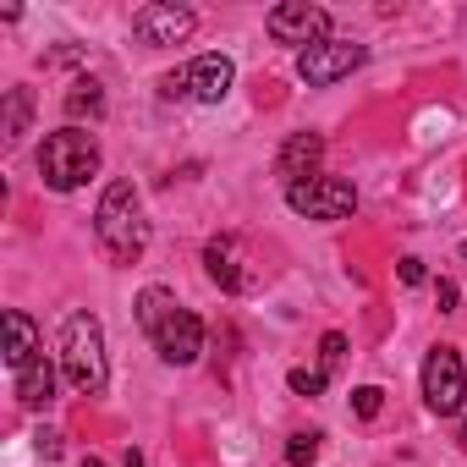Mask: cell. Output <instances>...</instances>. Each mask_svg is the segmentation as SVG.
Here are the masks:
<instances>
[{"instance_id": "cell-1", "label": "cell", "mask_w": 467, "mask_h": 467, "mask_svg": "<svg viewBox=\"0 0 467 467\" xmlns=\"http://www.w3.org/2000/svg\"><path fill=\"white\" fill-rule=\"evenodd\" d=\"M94 237L105 248L110 265H138L143 248H149V220H143V198L132 182H110L99 192V209H94Z\"/></svg>"}, {"instance_id": "cell-2", "label": "cell", "mask_w": 467, "mask_h": 467, "mask_svg": "<svg viewBox=\"0 0 467 467\" xmlns=\"http://www.w3.org/2000/svg\"><path fill=\"white\" fill-rule=\"evenodd\" d=\"M99 138L88 132V127H61V132H50L45 138V149H39V176H45V187H56V192H78L88 176H99Z\"/></svg>"}, {"instance_id": "cell-3", "label": "cell", "mask_w": 467, "mask_h": 467, "mask_svg": "<svg viewBox=\"0 0 467 467\" xmlns=\"http://www.w3.org/2000/svg\"><path fill=\"white\" fill-rule=\"evenodd\" d=\"M61 374L83 396H99L105 390L110 368H105V330H99L94 314H72L61 325Z\"/></svg>"}, {"instance_id": "cell-4", "label": "cell", "mask_w": 467, "mask_h": 467, "mask_svg": "<svg viewBox=\"0 0 467 467\" xmlns=\"http://www.w3.org/2000/svg\"><path fill=\"white\" fill-rule=\"evenodd\" d=\"M423 401L440 418H456L462 412V401H467V368H462V352L456 347H434L423 358Z\"/></svg>"}, {"instance_id": "cell-5", "label": "cell", "mask_w": 467, "mask_h": 467, "mask_svg": "<svg viewBox=\"0 0 467 467\" xmlns=\"http://www.w3.org/2000/svg\"><path fill=\"white\" fill-rule=\"evenodd\" d=\"M286 203L308 220H347L358 209V187L341 182V176H308V182L286 187Z\"/></svg>"}, {"instance_id": "cell-6", "label": "cell", "mask_w": 467, "mask_h": 467, "mask_svg": "<svg viewBox=\"0 0 467 467\" xmlns=\"http://www.w3.org/2000/svg\"><path fill=\"white\" fill-rule=\"evenodd\" d=\"M358 67H363V45H352V39H319V45L297 50V78L308 88H330V83L352 78Z\"/></svg>"}, {"instance_id": "cell-7", "label": "cell", "mask_w": 467, "mask_h": 467, "mask_svg": "<svg viewBox=\"0 0 467 467\" xmlns=\"http://www.w3.org/2000/svg\"><path fill=\"white\" fill-rule=\"evenodd\" d=\"M265 28H270V39L275 45H319V39H330V12L325 6H308V0H286V6H275L270 17H265Z\"/></svg>"}, {"instance_id": "cell-8", "label": "cell", "mask_w": 467, "mask_h": 467, "mask_svg": "<svg viewBox=\"0 0 467 467\" xmlns=\"http://www.w3.org/2000/svg\"><path fill=\"white\" fill-rule=\"evenodd\" d=\"M192 28H198V17L187 6H176V0H149V6L132 12V34L143 45H182Z\"/></svg>"}, {"instance_id": "cell-9", "label": "cell", "mask_w": 467, "mask_h": 467, "mask_svg": "<svg viewBox=\"0 0 467 467\" xmlns=\"http://www.w3.org/2000/svg\"><path fill=\"white\" fill-rule=\"evenodd\" d=\"M154 352L165 358V363H176V368H187V363H198V352H203V319L192 314V308H176L154 336Z\"/></svg>"}, {"instance_id": "cell-10", "label": "cell", "mask_w": 467, "mask_h": 467, "mask_svg": "<svg viewBox=\"0 0 467 467\" xmlns=\"http://www.w3.org/2000/svg\"><path fill=\"white\" fill-rule=\"evenodd\" d=\"M45 358V341H39V325L23 314V308H6V368L23 374L28 363Z\"/></svg>"}, {"instance_id": "cell-11", "label": "cell", "mask_w": 467, "mask_h": 467, "mask_svg": "<svg viewBox=\"0 0 467 467\" xmlns=\"http://www.w3.org/2000/svg\"><path fill=\"white\" fill-rule=\"evenodd\" d=\"M231 78H237V67H231L225 56H198L187 67V83H192V99L198 105H220L231 94Z\"/></svg>"}, {"instance_id": "cell-12", "label": "cell", "mask_w": 467, "mask_h": 467, "mask_svg": "<svg viewBox=\"0 0 467 467\" xmlns=\"http://www.w3.org/2000/svg\"><path fill=\"white\" fill-rule=\"evenodd\" d=\"M319 160H325V138H319V132H297V138L281 149L275 171H281V176H286V187H292V182H308V176H319V171H314Z\"/></svg>"}, {"instance_id": "cell-13", "label": "cell", "mask_w": 467, "mask_h": 467, "mask_svg": "<svg viewBox=\"0 0 467 467\" xmlns=\"http://www.w3.org/2000/svg\"><path fill=\"white\" fill-rule=\"evenodd\" d=\"M203 270H209V281H214L220 292H243V286H248V275H243V265H237V243H231V237H214V243L203 248Z\"/></svg>"}, {"instance_id": "cell-14", "label": "cell", "mask_w": 467, "mask_h": 467, "mask_svg": "<svg viewBox=\"0 0 467 467\" xmlns=\"http://www.w3.org/2000/svg\"><path fill=\"white\" fill-rule=\"evenodd\" d=\"M17 379V401L28 407V412H39V407H50L56 401V368H50V358H39V363H28L23 374H12Z\"/></svg>"}, {"instance_id": "cell-15", "label": "cell", "mask_w": 467, "mask_h": 467, "mask_svg": "<svg viewBox=\"0 0 467 467\" xmlns=\"http://www.w3.org/2000/svg\"><path fill=\"white\" fill-rule=\"evenodd\" d=\"M61 105H67L72 127H78L83 116H88V121H99V116H105V88H99L94 78H78V83L67 88V99H61Z\"/></svg>"}, {"instance_id": "cell-16", "label": "cell", "mask_w": 467, "mask_h": 467, "mask_svg": "<svg viewBox=\"0 0 467 467\" xmlns=\"http://www.w3.org/2000/svg\"><path fill=\"white\" fill-rule=\"evenodd\" d=\"M176 308H182V303H176V292H165V286H143V292H138V325H143L149 336H154Z\"/></svg>"}, {"instance_id": "cell-17", "label": "cell", "mask_w": 467, "mask_h": 467, "mask_svg": "<svg viewBox=\"0 0 467 467\" xmlns=\"http://www.w3.org/2000/svg\"><path fill=\"white\" fill-rule=\"evenodd\" d=\"M28 116H34V94H28L23 83H17V88H6V127H0V132H6V149H12V143H23Z\"/></svg>"}, {"instance_id": "cell-18", "label": "cell", "mask_w": 467, "mask_h": 467, "mask_svg": "<svg viewBox=\"0 0 467 467\" xmlns=\"http://www.w3.org/2000/svg\"><path fill=\"white\" fill-rule=\"evenodd\" d=\"M314 456H319V434H292L286 440V462L292 467H314Z\"/></svg>"}, {"instance_id": "cell-19", "label": "cell", "mask_w": 467, "mask_h": 467, "mask_svg": "<svg viewBox=\"0 0 467 467\" xmlns=\"http://www.w3.org/2000/svg\"><path fill=\"white\" fill-rule=\"evenodd\" d=\"M286 385H292L297 396H319V390H325V368H292Z\"/></svg>"}, {"instance_id": "cell-20", "label": "cell", "mask_w": 467, "mask_h": 467, "mask_svg": "<svg viewBox=\"0 0 467 467\" xmlns=\"http://www.w3.org/2000/svg\"><path fill=\"white\" fill-rule=\"evenodd\" d=\"M341 358H347V336H341V330H330V336L319 341V363H325V374H330V368H341Z\"/></svg>"}, {"instance_id": "cell-21", "label": "cell", "mask_w": 467, "mask_h": 467, "mask_svg": "<svg viewBox=\"0 0 467 467\" xmlns=\"http://www.w3.org/2000/svg\"><path fill=\"white\" fill-rule=\"evenodd\" d=\"M379 401H385V390H379V385H358V390H352L358 418H379Z\"/></svg>"}, {"instance_id": "cell-22", "label": "cell", "mask_w": 467, "mask_h": 467, "mask_svg": "<svg viewBox=\"0 0 467 467\" xmlns=\"http://www.w3.org/2000/svg\"><path fill=\"white\" fill-rule=\"evenodd\" d=\"M160 94H165V99H192V83H187V67H182V72H171V78H160Z\"/></svg>"}, {"instance_id": "cell-23", "label": "cell", "mask_w": 467, "mask_h": 467, "mask_svg": "<svg viewBox=\"0 0 467 467\" xmlns=\"http://www.w3.org/2000/svg\"><path fill=\"white\" fill-rule=\"evenodd\" d=\"M396 275H401V286H423V281H429V270H423V259H412V254H407V259L396 265Z\"/></svg>"}, {"instance_id": "cell-24", "label": "cell", "mask_w": 467, "mask_h": 467, "mask_svg": "<svg viewBox=\"0 0 467 467\" xmlns=\"http://www.w3.org/2000/svg\"><path fill=\"white\" fill-rule=\"evenodd\" d=\"M434 297H440V314H456V286H451V281H440Z\"/></svg>"}, {"instance_id": "cell-25", "label": "cell", "mask_w": 467, "mask_h": 467, "mask_svg": "<svg viewBox=\"0 0 467 467\" xmlns=\"http://www.w3.org/2000/svg\"><path fill=\"white\" fill-rule=\"evenodd\" d=\"M456 445H462V451H467V418H462V423H456Z\"/></svg>"}, {"instance_id": "cell-26", "label": "cell", "mask_w": 467, "mask_h": 467, "mask_svg": "<svg viewBox=\"0 0 467 467\" xmlns=\"http://www.w3.org/2000/svg\"><path fill=\"white\" fill-rule=\"evenodd\" d=\"M121 467H143V456H138V451H127V462H121Z\"/></svg>"}, {"instance_id": "cell-27", "label": "cell", "mask_w": 467, "mask_h": 467, "mask_svg": "<svg viewBox=\"0 0 467 467\" xmlns=\"http://www.w3.org/2000/svg\"><path fill=\"white\" fill-rule=\"evenodd\" d=\"M462 259H467V243H462Z\"/></svg>"}]
</instances>
